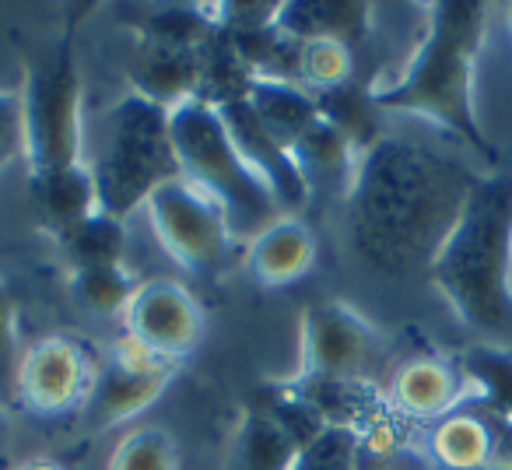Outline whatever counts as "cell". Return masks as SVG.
Returning a JSON list of instances; mask_svg holds the SVG:
<instances>
[{
  "mask_svg": "<svg viewBox=\"0 0 512 470\" xmlns=\"http://www.w3.org/2000/svg\"><path fill=\"white\" fill-rule=\"evenodd\" d=\"M200 67H204V50L137 43L134 60H130V85H134V95L172 113L183 102L197 99Z\"/></svg>",
  "mask_w": 512,
  "mask_h": 470,
  "instance_id": "15",
  "label": "cell"
},
{
  "mask_svg": "<svg viewBox=\"0 0 512 470\" xmlns=\"http://www.w3.org/2000/svg\"><path fill=\"white\" fill-rule=\"evenodd\" d=\"M369 4L355 0H292L278 8V29L295 43L313 39H334V43L355 46L369 32Z\"/></svg>",
  "mask_w": 512,
  "mask_h": 470,
  "instance_id": "17",
  "label": "cell"
},
{
  "mask_svg": "<svg viewBox=\"0 0 512 470\" xmlns=\"http://www.w3.org/2000/svg\"><path fill=\"white\" fill-rule=\"evenodd\" d=\"M390 341L372 320L344 302H316L302 316L295 383L362 386L386 365Z\"/></svg>",
  "mask_w": 512,
  "mask_h": 470,
  "instance_id": "7",
  "label": "cell"
},
{
  "mask_svg": "<svg viewBox=\"0 0 512 470\" xmlns=\"http://www.w3.org/2000/svg\"><path fill=\"white\" fill-rule=\"evenodd\" d=\"M484 172L491 169L439 144L383 134L362 155L344 200L358 260L386 278L428 274Z\"/></svg>",
  "mask_w": 512,
  "mask_h": 470,
  "instance_id": "1",
  "label": "cell"
},
{
  "mask_svg": "<svg viewBox=\"0 0 512 470\" xmlns=\"http://www.w3.org/2000/svg\"><path fill=\"white\" fill-rule=\"evenodd\" d=\"M425 36L407 67L386 85L369 88L379 113H400L432 123L435 130L474 151L484 169H495L498 148L477 116V57L488 36L491 11L470 0H439L425 8Z\"/></svg>",
  "mask_w": 512,
  "mask_h": 470,
  "instance_id": "2",
  "label": "cell"
},
{
  "mask_svg": "<svg viewBox=\"0 0 512 470\" xmlns=\"http://www.w3.org/2000/svg\"><path fill=\"white\" fill-rule=\"evenodd\" d=\"M351 46L334 43V39H313L299 43V67H295V85L306 88L309 95L334 92V88L351 85Z\"/></svg>",
  "mask_w": 512,
  "mask_h": 470,
  "instance_id": "26",
  "label": "cell"
},
{
  "mask_svg": "<svg viewBox=\"0 0 512 470\" xmlns=\"http://www.w3.org/2000/svg\"><path fill=\"white\" fill-rule=\"evenodd\" d=\"M71 295L81 309L92 316H120L127 313L137 292V281L127 267H95V271H71Z\"/></svg>",
  "mask_w": 512,
  "mask_h": 470,
  "instance_id": "25",
  "label": "cell"
},
{
  "mask_svg": "<svg viewBox=\"0 0 512 470\" xmlns=\"http://www.w3.org/2000/svg\"><path fill=\"white\" fill-rule=\"evenodd\" d=\"M246 102L253 106V113L260 116V123H264L288 151H292V144L320 120L316 95H309L306 88L292 85V81L256 78L246 95Z\"/></svg>",
  "mask_w": 512,
  "mask_h": 470,
  "instance_id": "20",
  "label": "cell"
},
{
  "mask_svg": "<svg viewBox=\"0 0 512 470\" xmlns=\"http://www.w3.org/2000/svg\"><path fill=\"white\" fill-rule=\"evenodd\" d=\"M390 407L411 421H442L474 397L467 369L442 355H414L390 379Z\"/></svg>",
  "mask_w": 512,
  "mask_h": 470,
  "instance_id": "12",
  "label": "cell"
},
{
  "mask_svg": "<svg viewBox=\"0 0 512 470\" xmlns=\"http://www.w3.org/2000/svg\"><path fill=\"white\" fill-rule=\"evenodd\" d=\"M292 470H362L355 428L330 425L320 439H313L306 449H299Z\"/></svg>",
  "mask_w": 512,
  "mask_h": 470,
  "instance_id": "28",
  "label": "cell"
},
{
  "mask_svg": "<svg viewBox=\"0 0 512 470\" xmlns=\"http://www.w3.org/2000/svg\"><path fill=\"white\" fill-rule=\"evenodd\" d=\"M106 470H179V449L165 428L144 425L116 442Z\"/></svg>",
  "mask_w": 512,
  "mask_h": 470,
  "instance_id": "27",
  "label": "cell"
},
{
  "mask_svg": "<svg viewBox=\"0 0 512 470\" xmlns=\"http://www.w3.org/2000/svg\"><path fill=\"white\" fill-rule=\"evenodd\" d=\"M172 376H176V369L127 372V369L109 365L106 372H99L92 397H88V404H85L88 418H92V425H99V428L137 418V414H144L165 390H169Z\"/></svg>",
  "mask_w": 512,
  "mask_h": 470,
  "instance_id": "18",
  "label": "cell"
},
{
  "mask_svg": "<svg viewBox=\"0 0 512 470\" xmlns=\"http://www.w3.org/2000/svg\"><path fill=\"white\" fill-rule=\"evenodd\" d=\"M435 292L463 327L512 334V176L484 172L428 267Z\"/></svg>",
  "mask_w": 512,
  "mask_h": 470,
  "instance_id": "3",
  "label": "cell"
},
{
  "mask_svg": "<svg viewBox=\"0 0 512 470\" xmlns=\"http://www.w3.org/2000/svg\"><path fill=\"white\" fill-rule=\"evenodd\" d=\"M169 127L179 179H186L193 190L204 193L225 214L235 243L239 239L249 243L253 235H260L267 225L281 218L278 200L271 197L264 179L256 176L246 165V158L239 155L218 109L190 99L169 113Z\"/></svg>",
  "mask_w": 512,
  "mask_h": 470,
  "instance_id": "4",
  "label": "cell"
},
{
  "mask_svg": "<svg viewBox=\"0 0 512 470\" xmlns=\"http://www.w3.org/2000/svg\"><path fill=\"white\" fill-rule=\"evenodd\" d=\"M95 379H99V369L74 337H43L25 348L18 404L39 414H64L71 407L88 404Z\"/></svg>",
  "mask_w": 512,
  "mask_h": 470,
  "instance_id": "10",
  "label": "cell"
},
{
  "mask_svg": "<svg viewBox=\"0 0 512 470\" xmlns=\"http://www.w3.org/2000/svg\"><path fill=\"white\" fill-rule=\"evenodd\" d=\"M292 162L306 183L309 197H351V186L358 176L362 151L348 141L337 127L327 120H316L299 141L292 144Z\"/></svg>",
  "mask_w": 512,
  "mask_h": 470,
  "instance_id": "13",
  "label": "cell"
},
{
  "mask_svg": "<svg viewBox=\"0 0 512 470\" xmlns=\"http://www.w3.org/2000/svg\"><path fill=\"white\" fill-rule=\"evenodd\" d=\"M88 169L99 193V211L127 221V214L148 204L151 193L179 179L169 109L134 92L123 95L102 120L99 148Z\"/></svg>",
  "mask_w": 512,
  "mask_h": 470,
  "instance_id": "5",
  "label": "cell"
},
{
  "mask_svg": "<svg viewBox=\"0 0 512 470\" xmlns=\"http://www.w3.org/2000/svg\"><path fill=\"white\" fill-rule=\"evenodd\" d=\"M498 428L474 411H453L428 432V456L442 470H491L498 456Z\"/></svg>",
  "mask_w": 512,
  "mask_h": 470,
  "instance_id": "19",
  "label": "cell"
},
{
  "mask_svg": "<svg viewBox=\"0 0 512 470\" xmlns=\"http://www.w3.org/2000/svg\"><path fill=\"white\" fill-rule=\"evenodd\" d=\"M218 116L225 123L228 137L235 141L239 155L246 158V165L264 179V186L271 190V197L278 200L281 214H295L309 200L306 183H302L299 169L292 162V151L260 123V116L253 113L246 99L218 106Z\"/></svg>",
  "mask_w": 512,
  "mask_h": 470,
  "instance_id": "11",
  "label": "cell"
},
{
  "mask_svg": "<svg viewBox=\"0 0 512 470\" xmlns=\"http://www.w3.org/2000/svg\"><path fill=\"white\" fill-rule=\"evenodd\" d=\"M502 22H505V32H509V39H512V4H505L502 8Z\"/></svg>",
  "mask_w": 512,
  "mask_h": 470,
  "instance_id": "33",
  "label": "cell"
},
{
  "mask_svg": "<svg viewBox=\"0 0 512 470\" xmlns=\"http://www.w3.org/2000/svg\"><path fill=\"white\" fill-rule=\"evenodd\" d=\"M25 155V113L22 95L0 92V169Z\"/></svg>",
  "mask_w": 512,
  "mask_h": 470,
  "instance_id": "30",
  "label": "cell"
},
{
  "mask_svg": "<svg viewBox=\"0 0 512 470\" xmlns=\"http://www.w3.org/2000/svg\"><path fill=\"white\" fill-rule=\"evenodd\" d=\"M18 470H64L57 460H46V456H36V460H25Z\"/></svg>",
  "mask_w": 512,
  "mask_h": 470,
  "instance_id": "32",
  "label": "cell"
},
{
  "mask_svg": "<svg viewBox=\"0 0 512 470\" xmlns=\"http://www.w3.org/2000/svg\"><path fill=\"white\" fill-rule=\"evenodd\" d=\"M491 470H512V428L498 435V456L491 463Z\"/></svg>",
  "mask_w": 512,
  "mask_h": 470,
  "instance_id": "31",
  "label": "cell"
},
{
  "mask_svg": "<svg viewBox=\"0 0 512 470\" xmlns=\"http://www.w3.org/2000/svg\"><path fill=\"white\" fill-rule=\"evenodd\" d=\"M204 330L207 320L200 302L193 299L190 288L169 278L137 285L127 313H123V334L137 337L141 344H148L151 351H158L176 365L200 348Z\"/></svg>",
  "mask_w": 512,
  "mask_h": 470,
  "instance_id": "9",
  "label": "cell"
},
{
  "mask_svg": "<svg viewBox=\"0 0 512 470\" xmlns=\"http://www.w3.org/2000/svg\"><path fill=\"white\" fill-rule=\"evenodd\" d=\"M22 337H18V309L15 299L0 285V407L8 411L18 404V379H22Z\"/></svg>",
  "mask_w": 512,
  "mask_h": 470,
  "instance_id": "29",
  "label": "cell"
},
{
  "mask_svg": "<svg viewBox=\"0 0 512 470\" xmlns=\"http://www.w3.org/2000/svg\"><path fill=\"white\" fill-rule=\"evenodd\" d=\"M29 197L32 214L50 235L71 232L78 221L99 211V193H95V179L88 162L67 165V169L53 172H32L29 176Z\"/></svg>",
  "mask_w": 512,
  "mask_h": 470,
  "instance_id": "16",
  "label": "cell"
},
{
  "mask_svg": "<svg viewBox=\"0 0 512 470\" xmlns=\"http://www.w3.org/2000/svg\"><path fill=\"white\" fill-rule=\"evenodd\" d=\"M71 271H95V267H123L127 253V225L106 211L88 214L85 221L57 239Z\"/></svg>",
  "mask_w": 512,
  "mask_h": 470,
  "instance_id": "22",
  "label": "cell"
},
{
  "mask_svg": "<svg viewBox=\"0 0 512 470\" xmlns=\"http://www.w3.org/2000/svg\"><path fill=\"white\" fill-rule=\"evenodd\" d=\"M148 225L155 232L158 246L197 278H214L232 264L235 235L228 228L225 214L193 190L186 179H172L162 190L151 193L144 204Z\"/></svg>",
  "mask_w": 512,
  "mask_h": 470,
  "instance_id": "8",
  "label": "cell"
},
{
  "mask_svg": "<svg viewBox=\"0 0 512 470\" xmlns=\"http://www.w3.org/2000/svg\"><path fill=\"white\" fill-rule=\"evenodd\" d=\"M25 162L32 172H53L81 162V74L74 64L71 32L53 46L50 57L36 64L25 78Z\"/></svg>",
  "mask_w": 512,
  "mask_h": 470,
  "instance_id": "6",
  "label": "cell"
},
{
  "mask_svg": "<svg viewBox=\"0 0 512 470\" xmlns=\"http://www.w3.org/2000/svg\"><path fill=\"white\" fill-rule=\"evenodd\" d=\"M246 264L253 278L267 288H285L302 281L316 264V235L295 214H281L274 225L253 235L246 246Z\"/></svg>",
  "mask_w": 512,
  "mask_h": 470,
  "instance_id": "14",
  "label": "cell"
},
{
  "mask_svg": "<svg viewBox=\"0 0 512 470\" xmlns=\"http://www.w3.org/2000/svg\"><path fill=\"white\" fill-rule=\"evenodd\" d=\"M218 36L211 8H155L137 18V43L172 46V50H204Z\"/></svg>",
  "mask_w": 512,
  "mask_h": 470,
  "instance_id": "24",
  "label": "cell"
},
{
  "mask_svg": "<svg viewBox=\"0 0 512 470\" xmlns=\"http://www.w3.org/2000/svg\"><path fill=\"white\" fill-rule=\"evenodd\" d=\"M295 456H299V446L288 439L285 428L264 407H256L242 418L235 432L228 470H292Z\"/></svg>",
  "mask_w": 512,
  "mask_h": 470,
  "instance_id": "21",
  "label": "cell"
},
{
  "mask_svg": "<svg viewBox=\"0 0 512 470\" xmlns=\"http://www.w3.org/2000/svg\"><path fill=\"white\" fill-rule=\"evenodd\" d=\"M4 435H8V411L0 407V439H4Z\"/></svg>",
  "mask_w": 512,
  "mask_h": 470,
  "instance_id": "34",
  "label": "cell"
},
{
  "mask_svg": "<svg viewBox=\"0 0 512 470\" xmlns=\"http://www.w3.org/2000/svg\"><path fill=\"white\" fill-rule=\"evenodd\" d=\"M316 109H320L323 120L341 130L362 155L383 137V130H379V109H376V102H372V92L369 88L362 92L355 81L344 88H334V92L316 95Z\"/></svg>",
  "mask_w": 512,
  "mask_h": 470,
  "instance_id": "23",
  "label": "cell"
}]
</instances>
